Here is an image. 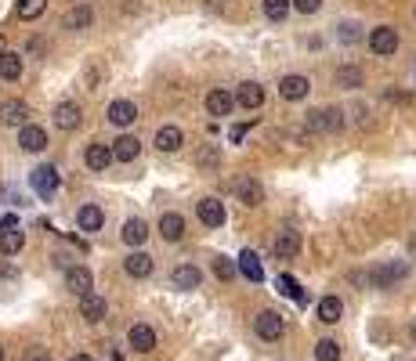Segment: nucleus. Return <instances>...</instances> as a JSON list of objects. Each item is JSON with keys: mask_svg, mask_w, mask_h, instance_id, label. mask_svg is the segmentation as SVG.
Instances as JSON below:
<instances>
[{"mask_svg": "<svg viewBox=\"0 0 416 361\" xmlns=\"http://www.w3.org/2000/svg\"><path fill=\"white\" fill-rule=\"evenodd\" d=\"M315 361H340V343L337 340H319L315 343Z\"/></svg>", "mask_w": 416, "mask_h": 361, "instance_id": "obj_35", "label": "nucleus"}, {"mask_svg": "<svg viewBox=\"0 0 416 361\" xmlns=\"http://www.w3.org/2000/svg\"><path fill=\"white\" fill-rule=\"evenodd\" d=\"M308 91H312V83H308V76H282L279 80V94L286 98V101H304L308 98Z\"/></svg>", "mask_w": 416, "mask_h": 361, "instance_id": "obj_9", "label": "nucleus"}, {"mask_svg": "<svg viewBox=\"0 0 416 361\" xmlns=\"http://www.w3.org/2000/svg\"><path fill=\"white\" fill-rule=\"evenodd\" d=\"M235 199H239L243 206H261L264 203V188H261V180L257 177H250V173H243V177H235Z\"/></svg>", "mask_w": 416, "mask_h": 361, "instance_id": "obj_3", "label": "nucleus"}, {"mask_svg": "<svg viewBox=\"0 0 416 361\" xmlns=\"http://www.w3.org/2000/svg\"><path fill=\"white\" fill-rule=\"evenodd\" d=\"M232 98H235V105H243V108L250 112V108H261V101H264V87L254 83V80H247V83H239V91H235Z\"/></svg>", "mask_w": 416, "mask_h": 361, "instance_id": "obj_12", "label": "nucleus"}, {"mask_svg": "<svg viewBox=\"0 0 416 361\" xmlns=\"http://www.w3.org/2000/svg\"><path fill=\"white\" fill-rule=\"evenodd\" d=\"M69 361H94L91 354H76V357H69Z\"/></svg>", "mask_w": 416, "mask_h": 361, "instance_id": "obj_42", "label": "nucleus"}, {"mask_svg": "<svg viewBox=\"0 0 416 361\" xmlns=\"http://www.w3.org/2000/svg\"><path fill=\"white\" fill-rule=\"evenodd\" d=\"M232 108H235V98H232L224 87H214V91L207 94V112H210V116H228Z\"/></svg>", "mask_w": 416, "mask_h": 361, "instance_id": "obj_21", "label": "nucleus"}, {"mask_svg": "<svg viewBox=\"0 0 416 361\" xmlns=\"http://www.w3.org/2000/svg\"><path fill=\"white\" fill-rule=\"evenodd\" d=\"M275 257L282 260H293L297 253H301V231H293V228H279L275 231V243H272Z\"/></svg>", "mask_w": 416, "mask_h": 361, "instance_id": "obj_4", "label": "nucleus"}, {"mask_svg": "<svg viewBox=\"0 0 416 361\" xmlns=\"http://www.w3.org/2000/svg\"><path fill=\"white\" fill-rule=\"evenodd\" d=\"M26 246V235L19 228H0V257H15Z\"/></svg>", "mask_w": 416, "mask_h": 361, "instance_id": "obj_24", "label": "nucleus"}, {"mask_svg": "<svg viewBox=\"0 0 416 361\" xmlns=\"http://www.w3.org/2000/svg\"><path fill=\"white\" fill-rule=\"evenodd\" d=\"M289 8H297L301 15H315L322 8V0H289Z\"/></svg>", "mask_w": 416, "mask_h": 361, "instance_id": "obj_39", "label": "nucleus"}, {"mask_svg": "<svg viewBox=\"0 0 416 361\" xmlns=\"http://www.w3.org/2000/svg\"><path fill=\"white\" fill-rule=\"evenodd\" d=\"M279 285H282V293H286V296H293V300H297V304H304V293L297 289V282H293L289 275H279Z\"/></svg>", "mask_w": 416, "mask_h": 361, "instance_id": "obj_38", "label": "nucleus"}, {"mask_svg": "<svg viewBox=\"0 0 416 361\" xmlns=\"http://www.w3.org/2000/svg\"><path fill=\"white\" fill-rule=\"evenodd\" d=\"M29 185H33V192H36L40 199H51V195L58 192V170H54V166H36V170L29 173Z\"/></svg>", "mask_w": 416, "mask_h": 361, "instance_id": "obj_5", "label": "nucleus"}, {"mask_svg": "<svg viewBox=\"0 0 416 361\" xmlns=\"http://www.w3.org/2000/svg\"><path fill=\"white\" fill-rule=\"evenodd\" d=\"M80 315H84V322H101L105 318V296H98V293H87V296H80Z\"/></svg>", "mask_w": 416, "mask_h": 361, "instance_id": "obj_20", "label": "nucleus"}, {"mask_svg": "<svg viewBox=\"0 0 416 361\" xmlns=\"http://www.w3.org/2000/svg\"><path fill=\"white\" fill-rule=\"evenodd\" d=\"M124 271H127L131 278H149V275H152V257L142 253V250H134V253L124 260Z\"/></svg>", "mask_w": 416, "mask_h": 361, "instance_id": "obj_26", "label": "nucleus"}, {"mask_svg": "<svg viewBox=\"0 0 416 361\" xmlns=\"http://www.w3.org/2000/svg\"><path fill=\"white\" fill-rule=\"evenodd\" d=\"M94 22V11L87 8V4H80V8H73L69 15H66V29H87Z\"/></svg>", "mask_w": 416, "mask_h": 361, "instance_id": "obj_32", "label": "nucleus"}, {"mask_svg": "<svg viewBox=\"0 0 416 361\" xmlns=\"http://www.w3.org/2000/svg\"><path fill=\"white\" fill-rule=\"evenodd\" d=\"M0 361H4V347H0Z\"/></svg>", "mask_w": 416, "mask_h": 361, "instance_id": "obj_44", "label": "nucleus"}, {"mask_svg": "<svg viewBox=\"0 0 416 361\" xmlns=\"http://www.w3.org/2000/svg\"><path fill=\"white\" fill-rule=\"evenodd\" d=\"M247 138V123H235L232 131H228V141H243Z\"/></svg>", "mask_w": 416, "mask_h": 361, "instance_id": "obj_41", "label": "nucleus"}, {"mask_svg": "<svg viewBox=\"0 0 416 361\" xmlns=\"http://www.w3.org/2000/svg\"><path fill=\"white\" fill-rule=\"evenodd\" d=\"M370 51L380 54V58L395 54V51H398V33H395L391 26H377V29L370 33Z\"/></svg>", "mask_w": 416, "mask_h": 361, "instance_id": "obj_7", "label": "nucleus"}, {"mask_svg": "<svg viewBox=\"0 0 416 361\" xmlns=\"http://www.w3.org/2000/svg\"><path fill=\"white\" fill-rule=\"evenodd\" d=\"M120 235H124V243H127V246H142L145 238H149V224H145L142 217H131V220L124 224Z\"/></svg>", "mask_w": 416, "mask_h": 361, "instance_id": "obj_28", "label": "nucleus"}, {"mask_svg": "<svg viewBox=\"0 0 416 361\" xmlns=\"http://www.w3.org/2000/svg\"><path fill=\"white\" fill-rule=\"evenodd\" d=\"M127 340H131V347L138 350V354H149V350H156V332L149 329V325H131V332H127Z\"/></svg>", "mask_w": 416, "mask_h": 361, "instance_id": "obj_23", "label": "nucleus"}, {"mask_svg": "<svg viewBox=\"0 0 416 361\" xmlns=\"http://www.w3.org/2000/svg\"><path fill=\"white\" fill-rule=\"evenodd\" d=\"M333 80H337V87L355 91V87H362V69H355V66H340V69L333 73Z\"/></svg>", "mask_w": 416, "mask_h": 361, "instance_id": "obj_31", "label": "nucleus"}, {"mask_svg": "<svg viewBox=\"0 0 416 361\" xmlns=\"http://www.w3.org/2000/svg\"><path fill=\"white\" fill-rule=\"evenodd\" d=\"M26 119H29V105L11 98L0 105V123H8V127H26Z\"/></svg>", "mask_w": 416, "mask_h": 361, "instance_id": "obj_11", "label": "nucleus"}, {"mask_svg": "<svg viewBox=\"0 0 416 361\" xmlns=\"http://www.w3.org/2000/svg\"><path fill=\"white\" fill-rule=\"evenodd\" d=\"M340 315H344L340 296H322V300H319V322H322V325H337Z\"/></svg>", "mask_w": 416, "mask_h": 361, "instance_id": "obj_27", "label": "nucleus"}, {"mask_svg": "<svg viewBox=\"0 0 416 361\" xmlns=\"http://www.w3.org/2000/svg\"><path fill=\"white\" fill-rule=\"evenodd\" d=\"M170 282H174L177 289H199L203 275H199V268H196V264H177V268H174V275H170Z\"/></svg>", "mask_w": 416, "mask_h": 361, "instance_id": "obj_19", "label": "nucleus"}, {"mask_svg": "<svg viewBox=\"0 0 416 361\" xmlns=\"http://www.w3.org/2000/svg\"><path fill=\"white\" fill-rule=\"evenodd\" d=\"M80 119H84V112H80L76 101H58L54 105V127L58 131H76Z\"/></svg>", "mask_w": 416, "mask_h": 361, "instance_id": "obj_8", "label": "nucleus"}, {"mask_svg": "<svg viewBox=\"0 0 416 361\" xmlns=\"http://www.w3.org/2000/svg\"><path fill=\"white\" fill-rule=\"evenodd\" d=\"M19 19H26V22H33V19H40L44 11H47V0H19Z\"/></svg>", "mask_w": 416, "mask_h": 361, "instance_id": "obj_34", "label": "nucleus"}, {"mask_svg": "<svg viewBox=\"0 0 416 361\" xmlns=\"http://www.w3.org/2000/svg\"><path fill=\"white\" fill-rule=\"evenodd\" d=\"M235 271H239L243 278H250V282H264V268H261V257H257L254 250H243V253H239V264H235Z\"/></svg>", "mask_w": 416, "mask_h": 361, "instance_id": "obj_16", "label": "nucleus"}, {"mask_svg": "<svg viewBox=\"0 0 416 361\" xmlns=\"http://www.w3.org/2000/svg\"><path fill=\"white\" fill-rule=\"evenodd\" d=\"M196 163H199L203 170H217V166H221V145H203V148L196 152Z\"/></svg>", "mask_w": 416, "mask_h": 361, "instance_id": "obj_33", "label": "nucleus"}, {"mask_svg": "<svg viewBox=\"0 0 416 361\" xmlns=\"http://www.w3.org/2000/svg\"><path fill=\"white\" fill-rule=\"evenodd\" d=\"M76 224H80V231H87V235L101 231V224H105V213H101V206H94V203L80 206V213H76Z\"/></svg>", "mask_w": 416, "mask_h": 361, "instance_id": "obj_17", "label": "nucleus"}, {"mask_svg": "<svg viewBox=\"0 0 416 361\" xmlns=\"http://www.w3.org/2000/svg\"><path fill=\"white\" fill-rule=\"evenodd\" d=\"M196 213H199V220H203L207 228H221V224H224V206H221V199H203V203L196 206Z\"/></svg>", "mask_w": 416, "mask_h": 361, "instance_id": "obj_22", "label": "nucleus"}, {"mask_svg": "<svg viewBox=\"0 0 416 361\" xmlns=\"http://www.w3.org/2000/svg\"><path fill=\"white\" fill-rule=\"evenodd\" d=\"M134 119H138V105H134V101L116 98V101L109 105V123H116V127H131Z\"/></svg>", "mask_w": 416, "mask_h": 361, "instance_id": "obj_10", "label": "nucleus"}, {"mask_svg": "<svg viewBox=\"0 0 416 361\" xmlns=\"http://www.w3.org/2000/svg\"><path fill=\"white\" fill-rule=\"evenodd\" d=\"M340 127H344V112L340 108H315L304 119V131H315V134H330V131H340Z\"/></svg>", "mask_w": 416, "mask_h": 361, "instance_id": "obj_2", "label": "nucleus"}, {"mask_svg": "<svg viewBox=\"0 0 416 361\" xmlns=\"http://www.w3.org/2000/svg\"><path fill=\"white\" fill-rule=\"evenodd\" d=\"M254 332H257L261 340H279V336L286 332V322H282L279 311H261V315L254 318Z\"/></svg>", "mask_w": 416, "mask_h": 361, "instance_id": "obj_6", "label": "nucleus"}, {"mask_svg": "<svg viewBox=\"0 0 416 361\" xmlns=\"http://www.w3.org/2000/svg\"><path fill=\"white\" fill-rule=\"evenodd\" d=\"M159 235L167 238V243H182V235H185V217H182V213H163V217H159Z\"/></svg>", "mask_w": 416, "mask_h": 361, "instance_id": "obj_18", "label": "nucleus"}, {"mask_svg": "<svg viewBox=\"0 0 416 361\" xmlns=\"http://www.w3.org/2000/svg\"><path fill=\"white\" fill-rule=\"evenodd\" d=\"M142 156V141L134 134H124V138H116L112 141V159H120V163H134Z\"/></svg>", "mask_w": 416, "mask_h": 361, "instance_id": "obj_13", "label": "nucleus"}, {"mask_svg": "<svg viewBox=\"0 0 416 361\" xmlns=\"http://www.w3.org/2000/svg\"><path fill=\"white\" fill-rule=\"evenodd\" d=\"M182 145H185V138H182V131H177V127H159L156 131V148L159 152H177Z\"/></svg>", "mask_w": 416, "mask_h": 361, "instance_id": "obj_29", "label": "nucleus"}, {"mask_svg": "<svg viewBox=\"0 0 416 361\" xmlns=\"http://www.w3.org/2000/svg\"><path fill=\"white\" fill-rule=\"evenodd\" d=\"M22 361H51V357H47V350H44V347H29V350L22 354Z\"/></svg>", "mask_w": 416, "mask_h": 361, "instance_id": "obj_40", "label": "nucleus"}, {"mask_svg": "<svg viewBox=\"0 0 416 361\" xmlns=\"http://www.w3.org/2000/svg\"><path fill=\"white\" fill-rule=\"evenodd\" d=\"M214 275H217L221 282H232L239 271H235V264H232L228 257H214Z\"/></svg>", "mask_w": 416, "mask_h": 361, "instance_id": "obj_37", "label": "nucleus"}, {"mask_svg": "<svg viewBox=\"0 0 416 361\" xmlns=\"http://www.w3.org/2000/svg\"><path fill=\"white\" fill-rule=\"evenodd\" d=\"M22 76V58L15 51H4L0 54V80H19Z\"/></svg>", "mask_w": 416, "mask_h": 361, "instance_id": "obj_30", "label": "nucleus"}, {"mask_svg": "<svg viewBox=\"0 0 416 361\" xmlns=\"http://www.w3.org/2000/svg\"><path fill=\"white\" fill-rule=\"evenodd\" d=\"M264 15H268L272 22H282V19L289 15V0H264Z\"/></svg>", "mask_w": 416, "mask_h": 361, "instance_id": "obj_36", "label": "nucleus"}, {"mask_svg": "<svg viewBox=\"0 0 416 361\" xmlns=\"http://www.w3.org/2000/svg\"><path fill=\"white\" fill-rule=\"evenodd\" d=\"M19 145H22L26 152H44V148H47V131L36 127V123H26V127L19 131Z\"/></svg>", "mask_w": 416, "mask_h": 361, "instance_id": "obj_14", "label": "nucleus"}, {"mask_svg": "<svg viewBox=\"0 0 416 361\" xmlns=\"http://www.w3.org/2000/svg\"><path fill=\"white\" fill-rule=\"evenodd\" d=\"M66 289H69V293H76V296H87V293L94 289L91 271H87V268H80V264H76V268H69V271H66Z\"/></svg>", "mask_w": 416, "mask_h": 361, "instance_id": "obj_15", "label": "nucleus"}, {"mask_svg": "<svg viewBox=\"0 0 416 361\" xmlns=\"http://www.w3.org/2000/svg\"><path fill=\"white\" fill-rule=\"evenodd\" d=\"M405 275H409V264H405V260H387V264H377V268L366 275V282L377 285V289H391V285L402 282Z\"/></svg>", "mask_w": 416, "mask_h": 361, "instance_id": "obj_1", "label": "nucleus"}, {"mask_svg": "<svg viewBox=\"0 0 416 361\" xmlns=\"http://www.w3.org/2000/svg\"><path fill=\"white\" fill-rule=\"evenodd\" d=\"M84 163H87L91 170H109V163H112V148H109V145H101V141H94V145H87Z\"/></svg>", "mask_w": 416, "mask_h": 361, "instance_id": "obj_25", "label": "nucleus"}, {"mask_svg": "<svg viewBox=\"0 0 416 361\" xmlns=\"http://www.w3.org/2000/svg\"><path fill=\"white\" fill-rule=\"evenodd\" d=\"M4 51H8V47H4V36H0V54H4Z\"/></svg>", "mask_w": 416, "mask_h": 361, "instance_id": "obj_43", "label": "nucleus"}]
</instances>
